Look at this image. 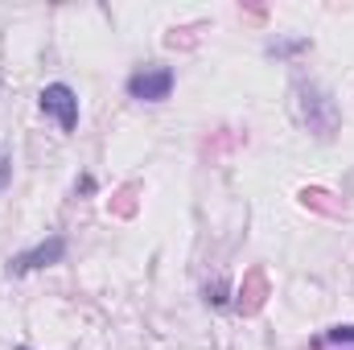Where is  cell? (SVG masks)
Here are the masks:
<instances>
[{
  "label": "cell",
  "instance_id": "cell-9",
  "mask_svg": "<svg viewBox=\"0 0 354 350\" xmlns=\"http://www.w3.org/2000/svg\"><path fill=\"white\" fill-rule=\"evenodd\" d=\"M12 350H29V347H12Z\"/></svg>",
  "mask_w": 354,
  "mask_h": 350
},
{
  "label": "cell",
  "instance_id": "cell-1",
  "mask_svg": "<svg viewBox=\"0 0 354 350\" xmlns=\"http://www.w3.org/2000/svg\"><path fill=\"white\" fill-rule=\"evenodd\" d=\"M301 116H305L309 132H317L322 140L338 132V103L313 83H301Z\"/></svg>",
  "mask_w": 354,
  "mask_h": 350
},
{
  "label": "cell",
  "instance_id": "cell-4",
  "mask_svg": "<svg viewBox=\"0 0 354 350\" xmlns=\"http://www.w3.org/2000/svg\"><path fill=\"white\" fill-rule=\"evenodd\" d=\"M62 256H66V239H62V235H50V239H41L37 248L12 256V260H8V276H25V272H37V268L62 264Z\"/></svg>",
  "mask_w": 354,
  "mask_h": 350
},
{
  "label": "cell",
  "instance_id": "cell-5",
  "mask_svg": "<svg viewBox=\"0 0 354 350\" xmlns=\"http://www.w3.org/2000/svg\"><path fill=\"white\" fill-rule=\"evenodd\" d=\"M309 350H354V326H330V330H322Z\"/></svg>",
  "mask_w": 354,
  "mask_h": 350
},
{
  "label": "cell",
  "instance_id": "cell-8",
  "mask_svg": "<svg viewBox=\"0 0 354 350\" xmlns=\"http://www.w3.org/2000/svg\"><path fill=\"white\" fill-rule=\"evenodd\" d=\"M8 169H12V157L0 153V190H4V181H8Z\"/></svg>",
  "mask_w": 354,
  "mask_h": 350
},
{
  "label": "cell",
  "instance_id": "cell-3",
  "mask_svg": "<svg viewBox=\"0 0 354 350\" xmlns=\"http://www.w3.org/2000/svg\"><path fill=\"white\" fill-rule=\"evenodd\" d=\"M41 111L50 120H58L62 132H75L79 128V95L66 87V83H50L41 91Z\"/></svg>",
  "mask_w": 354,
  "mask_h": 350
},
{
  "label": "cell",
  "instance_id": "cell-6",
  "mask_svg": "<svg viewBox=\"0 0 354 350\" xmlns=\"http://www.w3.org/2000/svg\"><path fill=\"white\" fill-rule=\"evenodd\" d=\"M260 301H264V276L252 272V276H248V288L239 293V309H243V313H256Z\"/></svg>",
  "mask_w": 354,
  "mask_h": 350
},
{
  "label": "cell",
  "instance_id": "cell-2",
  "mask_svg": "<svg viewBox=\"0 0 354 350\" xmlns=\"http://www.w3.org/2000/svg\"><path fill=\"white\" fill-rule=\"evenodd\" d=\"M174 83H177L174 71L161 66V62H153V66H140V71L128 79V95L140 99V103H161V99H169Z\"/></svg>",
  "mask_w": 354,
  "mask_h": 350
},
{
  "label": "cell",
  "instance_id": "cell-7",
  "mask_svg": "<svg viewBox=\"0 0 354 350\" xmlns=\"http://www.w3.org/2000/svg\"><path fill=\"white\" fill-rule=\"evenodd\" d=\"M292 50H309V42H305V37H297V42H280V46H268V54H292Z\"/></svg>",
  "mask_w": 354,
  "mask_h": 350
}]
</instances>
